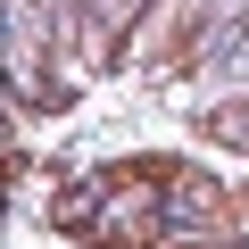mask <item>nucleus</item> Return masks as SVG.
<instances>
[{
	"instance_id": "1",
	"label": "nucleus",
	"mask_w": 249,
	"mask_h": 249,
	"mask_svg": "<svg viewBox=\"0 0 249 249\" xmlns=\"http://www.w3.org/2000/svg\"><path fill=\"white\" fill-rule=\"evenodd\" d=\"M199 25H208V0H150L142 25H133V42H124V67H142V75H183Z\"/></svg>"
}]
</instances>
